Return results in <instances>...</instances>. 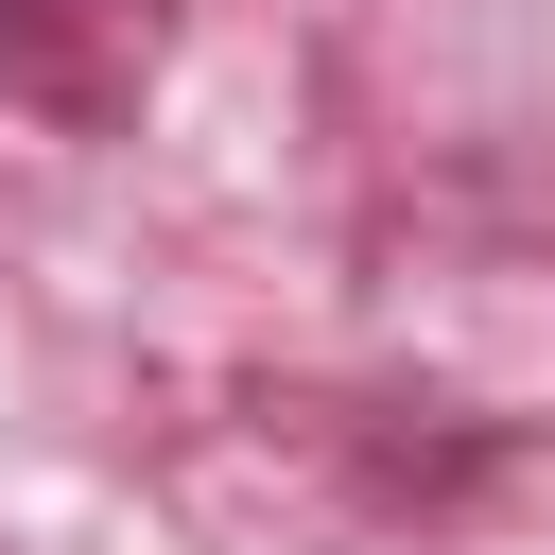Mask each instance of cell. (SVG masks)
Listing matches in <instances>:
<instances>
[{
  "instance_id": "cell-1",
  "label": "cell",
  "mask_w": 555,
  "mask_h": 555,
  "mask_svg": "<svg viewBox=\"0 0 555 555\" xmlns=\"http://www.w3.org/2000/svg\"><path fill=\"white\" fill-rule=\"evenodd\" d=\"M17 17H35V0H0V35H17Z\"/></svg>"
}]
</instances>
